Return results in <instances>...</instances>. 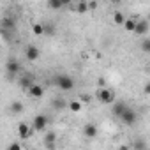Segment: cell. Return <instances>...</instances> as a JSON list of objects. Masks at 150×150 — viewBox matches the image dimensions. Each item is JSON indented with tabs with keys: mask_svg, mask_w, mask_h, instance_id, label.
I'll return each instance as SVG.
<instances>
[{
	"mask_svg": "<svg viewBox=\"0 0 150 150\" xmlns=\"http://www.w3.org/2000/svg\"><path fill=\"white\" fill-rule=\"evenodd\" d=\"M83 134H85L87 138H96V136H97V127H96L94 124H87V125L83 127Z\"/></svg>",
	"mask_w": 150,
	"mask_h": 150,
	"instance_id": "obj_11",
	"label": "cell"
},
{
	"mask_svg": "<svg viewBox=\"0 0 150 150\" xmlns=\"http://www.w3.org/2000/svg\"><path fill=\"white\" fill-rule=\"evenodd\" d=\"M48 125V117L46 115H35L34 122H32V129L34 131H44Z\"/></svg>",
	"mask_w": 150,
	"mask_h": 150,
	"instance_id": "obj_3",
	"label": "cell"
},
{
	"mask_svg": "<svg viewBox=\"0 0 150 150\" xmlns=\"http://www.w3.org/2000/svg\"><path fill=\"white\" fill-rule=\"evenodd\" d=\"M18 134H20L21 139H27V138L30 136V127H28V124L21 122V124L18 125Z\"/></svg>",
	"mask_w": 150,
	"mask_h": 150,
	"instance_id": "obj_10",
	"label": "cell"
},
{
	"mask_svg": "<svg viewBox=\"0 0 150 150\" xmlns=\"http://www.w3.org/2000/svg\"><path fill=\"white\" fill-rule=\"evenodd\" d=\"M141 51H145V53H150V39H145V41H141Z\"/></svg>",
	"mask_w": 150,
	"mask_h": 150,
	"instance_id": "obj_21",
	"label": "cell"
},
{
	"mask_svg": "<svg viewBox=\"0 0 150 150\" xmlns=\"http://www.w3.org/2000/svg\"><path fill=\"white\" fill-rule=\"evenodd\" d=\"M148 20H150V16H148Z\"/></svg>",
	"mask_w": 150,
	"mask_h": 150,
	"instance_id": "obj_28",
	"label": "cell"
},
{
	"mask_svg": "<svg viewBox=\"0 0 150 150\" xmlns=\"http://www.w3.org/2000/svg\"><path fill=\"white\" fill-rule=\"evenodd\" d=\"M143 90H145V94H146V96H150V83H146Z\"/></svg>",
	"mask_w": 150,
	"mask_h": 150,
	"instance_id": "obj_25",
	"label": "cell"
},
{
	"mask_svg": "<svg viewBox=\"0 0 150 150\" xmlns=\"http://www.w3.org/2000/svg\"><path fill=\"white\" fill-rule=\"evenodd\" d=\"M7 150H21V145H20V143H16V141H14V143H11V145H9V146H7Z\"/></svg>",
	"mask_w": 150,
	"mask_h": 150,
	"instance_id": "obj_23",
	"label": "cell"
},
{
	"mask_svg": "<svg viewBox=\"0 0 150 150\" xmlns=\"http://www.w3.org/2000/svg\"><path fill=\"white\" fill-rule=\"evenodd\" d=\"M88 7H90V9H96V7H97V4H96V2H88Z\"/></svg>",
	"mask_w": 150,
	"mask_h": 150,
	"instance_id": "obj_26",
	"label": "cell"
},
{
	"mask_svg": "<svg viewBox=\"0 0 150 150\" xmlns=\"http://www.w3.org/2000/svg\"><path fill=\"white\" fill-rule=\"evenodd\" d=\"M69 110H71L72 113H80V111H81V103L76 101V99L71 101V103H69Z\"/></svg>",
	"mask_w": 150,
	"mask_h": 150,
	"instance_id": "obj_13",
	"label": "cell"
},
{
	"mask_svg": "<svg viewBox=\"0 0 150 150\" xmlns=\"http://www.w3.org/2000/svg\"><path fill=\"white\" fill-rule=\"evenodd\" d=\"M11 111H13L14 115H20V113L23 111V104H21L20 101H14V103L11 104Z\"/></svg>",
	"mask_w": 150,
	"mask_h": 150,
	"instance_id": "obj_15",
	"label": "cell"
},
{
	"mask_svg": "<svg viewBox=\"0 0 150 150\" xmlns=\"http://www.w3.org/2000/svg\"><path fill=\"white\" fill-rule=\"evenodd\" d=\"M97 99L103 104H113L115 103V92H111L110 88H101V90H97Z\"/></svg>",
	"mask_w": 150,
	"mask_h": 150,
	"instance_id": "obj_2",
	"label": "cell"
},
{
	"mask_svg": "<svg viewBox=\"0 0 150 150\" xmlns=\"http://www.w3.org/2000/svg\"><path fill=\"white\" fill-rule=\"evenodd\" d=\"M64 4H65V2H55V0H51V2H48V7H51V9H60Z\"/></svg>",
	"mask_w": 150,
	"mask_h": 150,
	"instance_id": "obj_22",
	"label": "cell"
},
{
	"mask_svg": "<svg viewBox=\"0 0 150 150\" xmlns=\"http://www.w3.org/2000/svg\"><path fill=\"white\" fill-rule=\"evenodd\" d=\"M113 21H115L117 25H124V23H125V16H124L122 13H113Z\"/></svg>",
	"mask_w": 150,
	"mask_h": 150,
	"instance_id": "obj_16",
	"label": "cell"
},
{
	"mask_svg": "<svg viewBox=\"0 0 150 150\" xmlns=\"http://www.w3.org/2000/svg\"><path fill=\"white\" fill-rule=\"evenodd\" d=\"M25 55H27V58L28 60H37L39 58V55H41V51H39V48H35V46H28L27 48V51H25Z\"/></svg>",
	"mask_w": 150,
	"mask_h": 150,
	"instance_id": "obj_9",
	"label": "cell"
},
{
	"mask_svg": "<svg viewBox=\"0 0 150 150\" xmlns=\"http://www.w3.org/2000/svg\"><path fill=\"white\" fill-rule=\"evenodd\" d=\"M136 23H138V21H134V20H125L124 27H125L127 32H134V30H136Z\"/></svg>",
	"mask_w": 150,
	"mask_h": 150,
	"instance_id": "obj_17",
	"label": "cell"
},
{
	"mask_svg": "<svg viewBox=\"0 0 150 150\" xmlns=\"http://www.w3.org/2000/svg\"><path fill=\"white\" fill-rule=\"evenodd\" d=\"M78 99H80V103H90V96H87V94L85 96H80Z\"/></svg>",
	"mask_w": 150,
	"mask_h": 150,
	"instance_id": "obj_24",
	"label": "cell"
},
{
	"mask_svg": "<svg viewBox=\"0 0 150 150\" xmlns=\"http://www.w3.org/2000/svg\"><path fill=\"white\" fill-rule=\"evenodd\" d=\"M32 32H34L35 35H42V34L46 32V27H44L42 23H35V25L32 27Z\"/></svg>",
	"mask_w": 150,
	"mask_h": 150,
	"instance_id": "obj_14",
	"label": "cell"
},
{
	"mask_svg": "<svg viewBox=\"0 0 150 150\" xmlns=\"http://www.w3.org/2000/svg\"><path fill=\"white\" fill-rule=\"evenodd\" d=\"M134 32H136V34H139V35H141V34H146V32H148V21H146V20L138 21V23H136V30H134Z\"/></svg>",
	"mask_w": 150,
	"mask_h": 150,
	"instance_id": "obj_12",
	"label": "cell"
},
{
	"mask_svg": "<svg viewBox=\"0 0 150 150\" xmlns=\"http://www.w3.org/2000/svg\"><path fill=\"white\" fill-rule=\"evenodd\" d=\"M134 150H146V143L143 139H136L134 141Z\"/></svg>",
	"mask_w": 150,
	"mask_h": 150,
	"instance_id": "obj_20",
	"label": "cell"
},
{
	"mask_svg": "<svg viewBox=\"0 0 150 150\" xmlns=\"http://www.w3.org/2000/svg\"><path fill=\"white\" fill-rule=\"evenodd\" d=\"M55 85L60 90H71L74 87V80L67 74H58V76H55Z\"/></svg>",
	"mask_w": 150,
	"mask_h": 150,
	"instance_id": "obj_1",
	"label": "cell"
},
{
	"mask_svg": "<svg viewBox=\"0 0 150 150\" xmlns=\"http://www.w3.org/2000/svg\"><path fill=\"white\" fill-rule=\"evenodd\" d=\"M136 118H138V115H136V111L134 110H131V108H127L125 110V113L122 115V122L125 124V125H134L136 124Z\"/></svg>",
	"mask_w": 150,
	"mask_h": 150,
	"instance_id": "obj_4",
	"label": "cell"
},
{
	"mask_svg": "<svg viewBox=\"0 0 150 150\" xmlns=\"http://www.w3.org/2000/svg\"><path fill=\"white\" fill-rule=\"evenodd\" d=\"M88 9H90V7H88V2H80V4L76 6V11H78L80 14H85Z\"/></svg>",
	"mask_w": 150,
	"mask_h": 150,
	"instance_id": "obj_18",
	"label": "cell"
},
{
	"mask_svg": "<svg viewBox=\"0 0 150 150\" xmlns=\"http://www.w3.org/2000/svg\"><path fill=\"white\" fill-rule=\"evenodd\" d=\"M18 71H20V62L16 58H11L7 62V74H9V76H13V74H16Z\"/></svg>",
	"mask_w": 150,
	"mask_h": 150,
	"instance_id": "obj_8",
	"label": "cell"
},
{
	"mask_svg": "<svg viewBox=\"0 0 150 150\" xmlns=\"http://www.w3.org/2000/svg\"><path fill=\"white\" fill-rule=\"evenodd\" d=\"M28 96H30L32 99H41V97L44 96V88H42V85H35V83H34V87L28 90Z\"/></svg>",
	"mask_w": 150,
	"mask_h": 150,
	"instance_id": "obj_7",
	"label": "cell"
},
{
	"mask_svg": "<svg viewBox=\"0 0 150 150\" xmlns=\"http://www.w3.org/2000/svg\"><path fill=\"white\" fill-rule=\"evenodd\" d=\"M129 106L125 104V103H122V101H115L113 103V106H111V113L115 115V117H118V118H122V115L125 113V110H127Z\"/></svg>",
	"mask_w": 150,
	"mask_h": 150,
	"instance_id": "obj_5",
	"label": "cell"
},
{
	"mask_svg": "<svg viewBox=\"0 0 150 150\" xmlns=\"http://www.w3.org/2000/svg\"><path fill=\"white\" fill-rule=\"evenodd\" d=\"M14 27V20L13 18H4L2 20V28H11Z\"/></svg>",
	"mask_w": 150,
	"mask_h": 150,
	"instance_id": "obj_19",
	"label": "cell"
},
{
	"mask_svg": "<svg viewBox=\"0 0 150 150\" xmlns=\"http://www.w3.org/2000/svg\"><path fill=\"white\" fill-rule=\"evenodd\" d=\"M42 143H44V146H46L48 150H55V148H57V134H55V132H48V134L44 136Z\"/></svg>",
	"mask_w": 150,
	"mask_h": 150,
	"instance_id": "obj_6",
	"label": "cell"
},
{
	"mask_svg": "<svg viewBox=\"0 0 150 150\" xmlns=\"http://www.w3.org/2000/svg\"><path fill=\"white\" fill-rule=\"evenodd\" d=\"M118 150H131V148H129V146H127V145H122V146H120V148H118Z\"/></svg>",
	"mask_w": 150,
	"mask_h": 150,
	"instance_id": "obj_27",
	"label": "cell"
}]
</instances>
